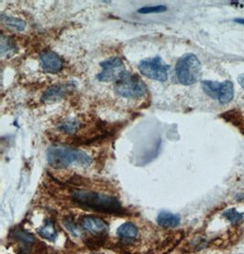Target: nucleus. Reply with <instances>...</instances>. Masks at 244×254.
<instances>
[{
    "mask_svg": "<svg viewBox=\"0 0 244 254\" xmlns=\"http://www.w3.org/2000/svg\"><path fill=\"white\" fill-rule=\"evenodd\" d=\"M71 199L77 205L103 213H118L122 210L121 202L116 196L87 190L74 191Z\"/></svg>",
    "mask_w": 244,
    "mask_h": 254,
    "instance_id": "1",
    "label": "nucleus"
},
{
    "mask_svg": "<svg viewBox=\"0 0 244 254\" xmlns=\"http://www.w3.org/2000/svg\"><path fill=\"white\" fill-rule=\"evenodd\" d=\"M47 159L49 164L54 168H66L73 164L81 166H89L92 158L84 152L63 145H53L47 152Z\"/></svg>",
    "mask_w": 244,
    "mask_h": 254,
    "instance_id": "2",
    "label": "nucleus"
},
{
    "mask_svg": "<svg viewBox=\"0 0 244 254\" xmlns=\"http://www.w3.org/2000/svg\"><path fill=\"white\" fill-rule=\"evenodd\" d=\"M179 81L184 85H191L198 81L201 74V64L195 54L187 53L181 57L176 65Z\"/></svg>",
    "mask_w": 244,
    "mask_h": 254,
    "instance_id": "3",
    "label": "nucleus"
},
{
    "mask_svg": "<svg viewBox=\"0 0 244 254\" xmlns=\"http://www.w3.org/2000/svg\"><path fill=\"white\" fill-rule=\"evenodd\" d=\"M115 91L124 98H140L146 93V87L138 76L126 71L117 81Z\"/></svg>",
    "mask_w": 244,
    "mask_h": 254,
    "instance_id": "4",
    "label": "nucleus"
},
{
    "mask_svg": "<svg viewBox=\"0 0 244 254\" xmlns=\"http://www.w3.org/2000/svg\"><path fill=\"white\" fill-rule=\"evenodd\" d=\"M138 69L143 75L155 81H167L169 77V66L159 56L141 61Z\"/></svg>",
    "mask_w": 244,
    "mask_h": 254,
    "instance_id": "5",
    "label": "nucleus"
},
{
    "mask_svg": "<svg viewBox=\"0 0 244 254\" xmlns=\"http://www.w3.org/2000/svg\"><path fill=\"white\" fill-rule=\"evenodd\" d=\"M102 71L97 74V79L101 81H117L127 70L119 57L108 59L100 64Z\"/></svg>",
    "mask_w": 244,
    "mask_h": 254,
    "instance_id": "6",
    "label": "nucleus"
},
{
    "mask_svg": "<svg viewBox=\"0 0 244 254\" xmlns=\"http://www.w3.org/2000/svg\"><path fill=\"white\" fill-rule=\"evenodd\" d=\"M42 69L48 73H57L63 68V62L55 52L45 51L40 56Z\"/></svg>",
    "mask_w": 244,
    "mask_h": 254,
    "instance_id": "7",
    "label": "nucleus"
},
{
    "mask_svg": "<svg viewBox=\"0 0 244 254\" xmlns=\"http://www.w3.org/2000/svg\"><path fill=\"white\" fill-rule=\"evenodd\" d=\"M81 227L95 235H103L108 231V224L98 217L85 216L81 221Z\"/></svg>",
    "mask_w": 244,
    "mask_h": 254,
    "instance_id": "8",
    "label": "nucleus"
},
{
    "mask_svg": "<svg viewBox=\"0 0 244 254\" xmlns=\"http://www.w3.org/2000/svg\"><path fill=\"white\" fill-rule=\"evenodd\" d=\"M157 224L163 228H175L180 225L181 218L178 214L171 213L169 211L163 210L157 216Z\"/></svg>",
    "mask_w": 244,
    "mask_h": 254,
    "instance_id": "9",
    "label": "nucleus"
},
{
    "mask_svg": "<svg viewBox=\"0 0 244 254\" xmlns=\"http://www.w3.org/2000/svg\"><path fill=\"white\" fill-rule=\"evenodd\" d=\"M68 85H54L47 90L45 93H43L41 100L43 102H52V101H57L62 98L65 93H67Z\"/></svg>",
    "mask_w": 244,
    "mask_h": 254,
    "instance_id": "10",
    "label": "nucleus"
},
{
    "mask_svg": "<svg viewBox=\"0 0 244 254\" xmlns=\"http://www.w3.org/2000/svg\"><path fill=\"white\" fill-rule=\"evenodd\" d=\"M234 97V87L231 81H223L221 83L220 93H219V101L221 104H228Z\"/></svg>",
    "mask_w": 244,
    "mask_h": 254,
    "instance_id": "11",
    "label": "nucleus"
},
{
    "mask_svg": "<svg viewBox=\"0 0 244 254\" xmlns=\"http://www.w3.org/2000/svg\"><path fill=\"white\" fill-rule=\"evenodd\" d=\"M137 234L138 230L136 226L131 222L123 223L117 229V235L122 239H134Z\"/></svg>",
    "mask_w": 244,
    "mask_h": 254,
    "instance_id": "12",
    "label": "nucleus"
},
{
    "mask_svg": "<svg viewBox=\"0 0 244 254\" xmlns=\"http://www.w3.org/2000/svg\"><path fill=\"white\" fill-rule=\"evenodd\" d=\"M221 83L218 81H202L201 86L204 93L212 99H219V93L221 89Z\"/></svg>",
    "mask_w": 244,
    "mask_h": 254,
    "instance_id": "13",
    "label": "nucleus"
},
{
    "mask_svg": "<svg viewBox=\"0 0 244 254\" xmlns=\"http://www.w3.org/2000/svg\"><path fill=\"white\" fill-rule=\"evenodd\" d=\"M39 234L43 239H46V240L51 241V242L52 241L53 242L58 236L57 231H56V229H55V227L53 225L52 221H47L46 223L39 230Z\"/></svg>",
    "mask_w": 244,
    "mask_h": 254,
    "instance_id": "14",
    "label": "nucleus"
},
{
    "mask_svg": "<svg viewBox=\"0 0 244 254\" xmlns=\"http://www.w3.org/2000/svg\"><path fill=\"white\" fill-rule=\"evenodd\" d=\"M1 20L3 23L6 24V26L10 27L11 29H16L18 31L24 30L26 28V23L23 20L18 19V18H14V17H8L4 14L1 15Z\"/></svg>",
    "mask_w": 244,
    "mask_h": 254,
    "instance_id": "15",
    "label": "nucleus"
},
{
    "mask_svg": "<svg viewBox=\"0 0 244 254\" xmlns=\"http://www.w3.org/2000/svg\"><path fill=\"white\" fill-rule=\"evenodd\" d=\"M59 128L64 133L72 134L78 131V129L80 128V124L76 120H66L65 122L61 123Z\"/></svg>",
    "mask_w": 244,
    "mask_h": 254,
    "instance_id": "16",
    "label": "nucleus"
},
{
    "mask_svg": "<svg viewBox=\"0 0 244 254\" xmlns=\"http://www.w3.org/2000/svg\"><path fill=\"white\" fill-rule=\"evenodd\" d=\"M222 216L234 225L244 220V213L239 212L235 208L227 209L222 213Z\"/></svg>",
    "mask_w": 244,
    "mask_h": 254,
    "instance_id": "17",
    "label": "nucleus"
},
{
    "mask_svg": "<svg viewBox=\"0 0 244 254\" xmlns=\"http://www.w3.org/2000/svg\"><path fill=\"white\" fill-rule=\"evenodd\" d=\"M15 50H16V46L13 43V41L9 38L2 35L1 36V55L4 56L6 54L8 56L11 53H14Z\"/></svg>",
    "mask_w": 244,
    "mask_h": 254,
    "instance_id": "18",
    "label": "nucleus"
},
{
    "mask_svg": "<svg viewBox=\"0 0 244 254\" xmlns=\"http://www.w3.org/2000/svg\"><path fill=\"white\" fill-rule=\"evenodd\" d=\"M167 7L163 5H157V6H143L139 8L137 12L140 14H152V13H162L166 11Z\"/></svg>",
    "mask_w": 244,
    "mask_h": 254,
    "instance_id": "19",
    "label": "nucleus"
},
{
    "mask_svg": "<svg viewBox=\"0 0 244 254\" xmlns=\"http://www.w3.org/2000/svg\"><path fill=\"white\" fill-rule=\"evenodd\" d=\"M15 235H16V236H15L16 239H17L18 241H19V242L24 243V244H30V243H32L34 242V238H33V236H32L31 234L28 233L27 231H16V232H15Z\"/></svg>",
    "mask_w": 244,
    "mask_h": 254,
    "instance_id": "20",
    "label": "nucleus"
},
{
    "mask_svg": "<svg viewBox=\"0 0 244 254\" xmlns=\"http://www.w3.org/2000/svg\"><path fill=\"white\" fill-rule=\"evenodd\" d=\"M65 227L69 230V231L72 233V234H74V235H78V228H77V226L71 221V220H67L66 222H65Z\"/></svg>",
    "mask_w": 244,
    "mask_h": 254,
    "instance_id": "21",
    "label": "nucleus"
},
{
    "mask_svg": "<svg viewBox=\"0 0 244 254\" xmlns=\"http://www.w3.org/2000/svg\"><path fill=\"white\" fill-rule=\"evenodd\" d=\"M238 121L235 122L234 126L239 127L241 129V132L244 134V117L242 114L238 116Z\"/></svg>",
    "mask_w": 244,
    "mask_h": 254,
    "instance_id": "22",
    "label": "nucleus"
},
{
    "mask_svg": "<svg viewBox=\"0 0 244 254\" xmlns=\"http://www.w3.org/2000/svg\"><path fill=\"white\" fill-rule=\"evenodd\" d=\"M238 82L239 84L242 86V88L244 90V73L239 75L238 77Z\"/></svg>",
    "mask_w": 244,
    "mask_h": 254,
    "instance_id": "23",
    "label": "nucleus"
},
{
    "mask_svg": "<svg viewBox=\"0 0 244 254\" xmlns=\"http://www.w3.org/2000/svg\"><path fill=\"white\" fill-rule=\"evenodd\" d=\"M235 199L240 202H244V194H238L235 196Z\"/></svg>",
    "mask_w": 244,
    "mask_h": 254,
    "instance_id": "24",
    "label": "nucleus"
},
{
    "mask_svg": "<svg viewBox=\"0 0 244 254\" xmlns=\"http://www.w3.org/2000/svg\"><path fill=\"white\" fill-rule=\"evenodd\" d=\"M234 21H235L236 23L244 25V18H236V19H234Z\"/></svg>",
    "mask_w": 244,
    "mask_h": 254,
    "instance_id": "25",
    "label": "nucleus"
},
{
    "mask_svg": "<svg viewBox=\"0 0 244 254\" xmlns=\"http://www.w3.org/2000/svg\"></svg>",
    "mask_w": 244,
    "mask_h": 254,
    "instance_id": "26",
    "label": "nucleus"
}]
</instances>
